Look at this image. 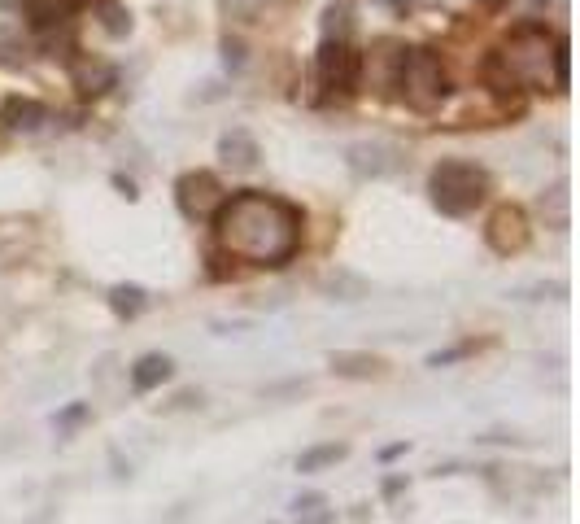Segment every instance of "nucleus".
Here are the masks:
<instances>
[{
	"label": "nucleus",
	"instance_id": "obj_9",
	"mask_svg": "<svg viewBox=\"0 0 580 524\" xmlns=\"http://www.w3.org/2000/svg\"><path fill=\"white\" fill-rule=\"evenodd\" d=\"M118 83V66H110V62H75V88L83 92V97H105Z\"/></svg>",
	"mask_w": 580,
	"mask_h": 524
},
{
	"label": "nucleus",
	"instance_id": "obj_20",
	"mask_svg": "<svg viewBox=\"0 0 580 524\" xmlns=\"http://www.w3.org/2000/svg\"><path fill=\"white\" fill-rule=\"evenodd\" d=\"M572 83V44L559 40L554 44V88H567Z\"/></svg>",
	"mask_w": 580,
	"mask_h": 524
},
{
	"label": "nucleus",
	"instance_id": "obj_10",
	"mask_svg": "<svg viewBox=\"0 0 580 524\" xmlns=\"http://www.w3.org/2000/svg\"><path fill=\"white\" fill-rule=\"evenodd\" d=\"M171 359L166 354H140L136 359V367H131V389L136 393H149V389H157L162 380H171Z\"/></svg>",
	"mask_w": 580,
	"mask_h": 524
},
{
	"label": "nucleus",
	"instance_id": "obj_14",
	"mask_svg": "<svg viewBox=\"0 0 580 524\" xmlns=\"http://www.w3.org/2000/svg\"><path fill=\"white\" fill-rule=\"evenodd\" d=\"M22 9H27L31 27L53 31V27H62V22H66V14H70V0H22Z\"/></svg>",
	"mask_w": 580,
	"mask_h": 524
},
{
	"label": "nucleus",
	"instance_id": "obj_18",
	"mask_svg": "<svg viewBox=\"0 0 580 524\" xmlns=\"http://www.w3.org/2000/svg\"><path fill=\"white\" fill-rule=\"evenodd\" d=\"M96 14H101V27L110 35H118V40L131 31V9L118 5V0H96Z\"/></svg>",
	"mask_w": 580,
	"mask_h": 524
},
{
	"label": "nucleus",
	"instance_id": "obj_16",
	"mask_svg": "<svg viewBox=\"0 0 580 524\" xmlns=\"http://www.w3.org/2000/svg\"><path fill=\"white\" fill-rule=\"evenodd\" d=\"M354 31V5L349 0H336V5L323 9V40H349Z\"/></svg>",
	"mask_w": 580,
	"mask_h": 524
},
{
	"label": "nucleus",
	"instance_id": "obj_13",
	"mask_svg": "<svg viewBox=\"0 0 580 524\" xmlns=\"http://www.w3.org/2000/svg\"><path fill=\"white\" fill-rule=\"evenodd\" d=\"M0 114H5V123L14 127V131H35V127H40L44 118H48L44 105H40V101H31V97H9Z\"/></svg>",
	"mask_w": 580,
	"mask_h": 524
},
{
	"label": "nucleus",
	"instance_id": "obj_21",
	"mask_svg": "<svg viewBox=\"0 0 580 524\" xmlns=\"http://www.w3.org/2000/svg\"><path fill=\"white\" fill-rule=\"evenodd\" d=\"M223 62L232 66V70H240V66H245V44H240V40H232V35H227V40H223Z\"/></svg>",
	"mask_w": 580,
	"mask_h": 524
},
{
	"label": "nucleus",
	"instance_id": "obj_8",
	"mask_svg": "<svg viewBox=\"0 0 580 524\" xmlns=\"http://www.w3.org/2000/svg\"><path fill=\"white\" fill-rule=\"evenodd\" d=\"M219 158H223V166H232V171L249 175V171H258L262 145L249 136L245 127H232V131H223V140H219Z\"/></svg>",
	"mask_w": 580,
	"mask_h": 524
},
{
	"label": "nucleus",
	"instance_id": "obj_19",
	"mask_svg": "<svg viewBox=\"0 0 580 524\" xmlns=\"http://www.w3.org/2000/svg\"><path fill=\"white\" fill-rule=\"evenodd\" d=\"M271 5H280V0H223V9H227V18H240V22H253V18H262Z\"/></svg>",
	"mask_w": 580,
	"mask_h": 524
},
{
	"label": "nucleus",
	"instance_id": "obj_17",
	"mask_svg": "<svg viewBox=\"0 0 580 524\" xmlns=\"http://www.w3.org/2000/svg\"><path fill=\"white\" fill-rule=\"evenodd\" d=\"M336 459H345V446H336V442L310 446V450H301V455H297V472H323V468H332Z\"/></svg>",
	"mask_w": 580,
	"mask_h": 524
},
{
	"label": "nucleus",
	"instance_id": "obj_22",
	"mask_svg": "<svg viewBox=\"0 0 580 524\" xmlns=\"http://www.w3.org/2000/svg\"><path fill=\"white\" fill-rule=\"evenodd\" d=\"M319 507H323V494H301V498H293L297 516H310V511H319Z\"/></svg>",
	"mask_w": 580,
	"mask_h": 524
},
{
	"label": "nucleus",
	"instance_id": "obj_2",
	"mask_svg": "<svg viewBox=\"0 0 580 524\" xmlns=\"http://www.w3.org/2000/svg\"><path fill=\"white\" fill-rule=\"evenodd\" d=\"M554 35L546 27H515L498 49V70L515 88H550L554 83Z\"/></svg>",
	"mask_w": 580,
	"mask_h": 524
},
{
	"label": "nucleus",
	"instance_id": "obj_3",
	"mask_svg": "<svg viewBox=\"0 0 580 524\" xmlns=\"http://www.w3.org/2000/svg\"><path fill=\"white\" fill-rule=\"evenodd\" d=\"M428 193H432V206L441 214H454L463 219L489 197V175L480 171L476 162H463V158H450L441 166H432L428 175Z\"/></svg>",
	"mask_w": 580,
	"mask_h": 524
},
{
	"label": "nucleus",
	"instance_id": "obj_23",
	"mask_svg": "<svg viewBox=\"0 0 580 524\" xmlns=\"http://www.w3.org/2000/svg\"><path fill=\"white\" fill-rule=\"evenodd\" d=\"M83 415H88V407H83V402H79V407H70V411H62V415H57V428H70V424H79Z\"/></svg>",
	"mask_w": 580,
	"mask_h": 524
},
{
	"label": "nucleus",
	"instance_id": "obj_24",
	"mask_svg": "<svg viewBox=\"0 0 580 524\" xmlns=\"http://www.w3.org/2000/svg\"><path fill=\"white\" fill-rule=\"evenodd\" d=\"M114 184H118V188H123V193H127V197H136V184H131V180H123V175H114Z\"/></svg>",
	"mask_w": 580,
	"mask_h": 524
},
{
	"label": "nucleus",
	"instance_id": "obj_25",
	"mask_svg": "<svg viewBox=\"0 0 580 524\" xmlns=\"http://www.w3.org/2000/svg\"><path fill=\"white\" fill-rule=\"evenodd\" d=\"M306 524H332V511H323V516H314V520H306Z\"/></svg>",
	"mask_w": 580,
	"mask_h": 524
},
{
	"label": "nucleus",
	"instance_id": "obj_7",
	"mask_svg": "<svg viewBox=\"0 0 580 524\" xmlns=\"http://www.w3.org/2000/svg\"><path fill=\"white\" fill-rule=\"evenodd\" d=\"M528 214L519 210V206H498L489 214V223H485V241H489V249L493 254H519V249L528 245Z\"/></svg>",
	"mask_w": 580,
	"mask_h": 524
},
{
	"label": "nucleus",
	"instance_id": "obj_6",
	"mask_svg": "<svg viewBox=\"0 0 580 524\" xmlns=\"http://www.w3.org/2000/svg\"><path fill=\"white\" fill-rule=\"evenodd\" d=\"M227 201L223 193V184L214 180L210 171H188V175H179V184H175V206L184 219L192 223H210L214 214H219V206Z\"/></svg>",
	"mask_w": 580,
	"mask_h": 524
},
{
	"label": "nucleus",
	"instance_id": "obj_4",
	"mask_svg": "<svg viewBox=\"0 0 580 524\" xmlns=\"http://www.w3.org/2000/svg\"><path fill=\"white\" fill-rule=\"evenodd\" d=\"M393 88H402V97H406L410 110L432 114L445 97H450V75H445L441 57L432 53V49H406V53H397Z\"/></svg>",
	"mask_w": 580,
	"mask_h": 524
},
{
	"label": "nucleus",
	"instance_id": "obj_15",
	"mask_svg": "<svg viewBox=\"0 0 580 524\" xmlns=\"http://www.w3.org/2000/svg\"><path fill=\"white\" fill-rule=\"evenodd\" d=\"M144 306H149V293H144L140 284H114L110 289V311L118 319H136Z\"/></svg>",
	"mask_w": 580,
	"mask_h": 524
},
{
	"label": "nucleus",
	"instance_id": "obj_1",
	"mask_svg": "<svg viewBox=\"0 0 580 524\" xmlns=\"http://www.w3.org/2000/svg\"><path fill=\"white\" fill-rule=\"evenodd\" d=\"M219 249L253 267H284L301 245V210L275 193H236L214 214Z\"/></svg>",
	"mask_w": 580,
	"mask_h": 524
},
{
	"label": "nucleus",
	"instance_id": "obj_11",
	"mask_svg": "<svg viewBox=\"0 0 580 524\" xmlns=\"http://www.w3.org/2000/svg\"><path fill=\"white\" fill-rule=\"evenodd\" d=\"M332 372H336V376H349V380H371V376L384 372V363L376 359V354L341 350V354H332Z\"/></svg>",
	"mask_w": 580,
	"mask_h": 524
},
{
	"label": "nucleus",
	"instance_id": "obj_5",
	"mask_svg": "<svg viewBox=\"0 0 580 524\" xmlns=\"http://www.w3.org/2000/svg\"><path fill=\"white\" fill-rule=\"evenodd\" d=\"M362 79V57L349 40H323L319 49V83L336 97H354Z\"/></svg>",
	"mask_w": 580,
	"mask_h": 524
},
{
	"label": "nucleus",
	"instance_id": "obj_12",
	"mask_svg": "<svg viewBox=\"0 0 580 524\" xmlns=\"http://www.w3.org/2000/svg\"><path fill=\"white\" fill-rule=\"evenodd\" d=\"M349 166L358 175H389L393 171V149L389 145H354L349 149Z\"/></svg>",
	"mask_w": 580,
	"mask_h": 524
},
{
	"label": "nucleus",
	"instance_id": "obj_26",
	"mask_svg": "<svg viewBox=\"0 0 580 524\" xmlns=\"http://www.w3.org/2000/svg\"><path fill=\"white\" fill-rule=\"evenodd\" d=\"M485 5H489V9H498V5H502V0H485Z\"/></svg>",
	"mask_w": 580,
	"mask_h": 524
}]
</instances>
